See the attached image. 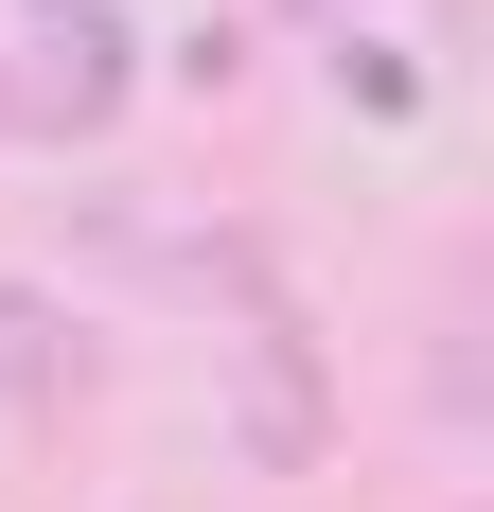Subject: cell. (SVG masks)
<instances>
[{
	"label": "cell",
	"mask_w": 494,
	"mask_h": 512,
	"mask_svg": "<svg viewBox=\"0 0 494 512\" xmlns=\"http://www.w3.org/2000/svg\"><path fill=\"white\" fill-rule=\"evenodd\" d=\"M0 407H53V301L0 283Z\"/></svg>",
	"instance_id": "obj_2"
},
{
	"label": "cell",
	"mask_w": 494,
	"mask_h": 512,
	"mask_svg": "<svg viewBox=\"0 0 494 512\" xmlns=\"http://www.w3.org/2000/svg\"><path fill=\"white\" fill-rule=\"evenodd\" d=\"M36 18H71V0H36Z\"/></svg>",
	"instance_id": "obj_3"
},
{
	"label": "cell",
	"mask_w": 494,
	"mask_h": 512,
	"mask_svg": "<svg viewBox=\"0 0 494 512\" xmlns=\"http://www.w3.org/2000/svg\"><path fill=\"white\" fill-rule=\"evenodd\" d=\"M0 124H18V89H0Z\"/></svg>",
	"instance_id": "obj_4"
},
{
	"label": "cell",
	"mask_w": 494,
	"mask_h": 512,
	"mask_svg": "<svg viewBox=\"0 0 494 512\" xmlns=\"http://www.w3.org/2000/svg\"><path fill=\"white\" fill-rule=\"evenodd\" d=\"M124 53H142V36H124V0H71V18H36V89H18V106H36V124H71V142H106V124H124V89H142Z\"/></svg>",
	"instance_id": "obj_1"
}]
</instances>
